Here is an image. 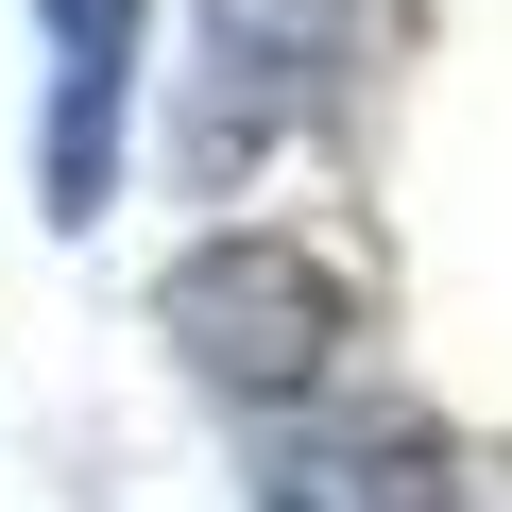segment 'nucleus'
<instances>
[{"instance_id":"1","label":"nucleus","mask_w":512,"mask_h":512,"mask_svg":"<svg viewBox=\"0 0 512 512\" xmlns=\"http://www.w3.org/2000/svg\"><path fill=\"white\" fill-rule=\"evenodd\" d=\"M154 342H171V376L188 393H222V410H308L325 376H342V342H359V274L325 239H291V222H205L171 274H154Z\"/></svg>"},{"instance_id":"2","label":"nucleus","mask_w":512,"mask_h":512,"mask_svg":"<svg viewBox=\"0 0 512 512\" xmlns=\"http://www.w3.org/2000/svg\"><path fill=\"white\" fill-rule=\"evenodd\" d=\"M359 35H376V0H188V86H171L188 205H239L291 137H325Z\"/></svg>"},{"instance_id":"3","label":"nucleus","mask_w":512,"mask_h":512,"mask_svg":"<svg viewBox=\"0 0 512 512\" xmlns=\"http://www.w3.org/2000/svg\"><path fill=\"white\" fill-rule=\"evenodd\" d=\"M256 512H478V461L393 393H308L256 427Z\"/></svg>"},{"instance_id":"4","label":"nucleus","mask_w":512,"mask_h":512,"mask_svg":"<svg viewBox=\"0 0 512 512\" xmlns=\"http://www.w3.org/2000/svg\"><path fill=\"white\" fill-rule=\"evenodd\" d=\"M35 35H52L35 205H52V222H103V188H120V103H137V0H35Z\"/></svg>"}]
</instances>
